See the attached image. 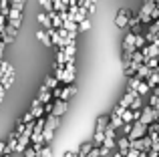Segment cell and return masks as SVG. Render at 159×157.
<instances>
[{
    "label": "cell",
    "mask_w": 159,
    "mask_h": 157,
    "mask_svg": "<svg viewBox=\"0 0 159 157\" xmlns=\"http://www.w3.org/2000/svg\"><path fill=\"white\" fill-rule=\"evenodd\" d=\"M109 153H111V151H109L105 145H101V147H99V155H101V157H107Z\"/></svg>",
    "instance_id": "obj_45"
},
{
    "label": "cell",
    "mask_w": 159,
    "mask_h": 157,
    "mask_svg": "<svg viewBox=\"0 0 159 157\" xmlns=\"http://www.w3.org/2000/svg\"><path fill=\"white\" fill-rule=\"evenodd\" d=\"M103 145H105L109 151H113V149L117 147V137H109V135H105V141H103Z\"/></svg>",
    "instance_id": "obj_25"
},
{
    "label": "cell",
    "mask_w": 159,
    "mask_h": 157,
    "mask_svg": "<svg viewBox=\"0 0 159 157\" xmlns=\"http://www.w3.org/2000/svg\"><path fill=\"white\" fill-rule=\"evenodd\" d=\"M57 65H65L66 63V55H65V51L62 48H58V52H57V61H54Z\"/></svg>",
    "instance_id": "obj_32"
},
{
    "label": "cell",
    "mask_w": 159,
    "mask_h": 157,
    "mask_svg": "<svg viewBox=\"0 0 159 157\" xmlns=\"http://www.w3.org/2000/svg\"><path fill=\"white\" fill-rule=\"evenodd\" d=\"M151 93V87L147 85V81H141L139 87H137V95H141V97H145V95Z\"/></svg>",
    "instance_id": "obj_20"
},
{
    "label": "cell",
    "mask_w": 159,
    "mask_h": 157,
    "mask_svg": "<svg viewBox=\"0 0 159 157\" xmlns=\"http://www.w3.org/2000/svg\"><path fill=\"white\" fill-rule=\"evenodd\" d=\"M52 91V97L54 99H61V91H62V83H61V85H58V87H54V89H51Z\"/></svg>",
    "instance_id": "obj_42"
},
{
    "label": "cell",
    "mask_w": 159,
    "mask_h": 157,
    "mask_svg": "<svg viewBox=\"0 0 159 157\" xmlns=\"http://www.w3.org/2000/svg\"><path fill=\"white\" fill-rule=\"evenodd\" d=\"M66 111H69V103L62 101V99H54L52 101V115L57 117H65Z\"/></svg>",
    "instance_id": "obj_1"
},
{
    "label": "cell",
    "mask_w": 159,
    "mask_h": 157,
    "mask_svg": "<svg viewBox=\"0 0 159 157\" xmlns=\"http://www.w3.org/2000/svg\"><path fill=\"white\" fill-rule=\"evenodd\" d=\"M93 145L95 147H101L103 145V141H105V131H93Z\"/></svg>",
    "instance_id": "obj_15"
},
{
    "label": "cell",
    "mask_w": 159,
    "mask_h": 157,
    "mask_svg": "<svg viewBox=\"0 0 159 157\" xmlns=\"http://www.w3.org/2000/svg\"><path fill=\"white\" fill-rule=\"evenodd\" d=\"M62 28H66L69 32H79V24L75 22V20H62Z\"/></svg>",
    "instance_id": "obj_22"
},
{
    "label": "cell",
    "mask_w": 159,
    "mask_h": 157,
    "mask_svg": "<svg viewBox=\"0 0 159 157\" xmlns=\"http://www.w3.org/2000/svg\"><path fill=\"white\" fill-rule=\"evenodd\" d=\"M0 61H2V59H0Z\"/></svg>",
    "instance_id": "obj_53"
},
{
    "label": "cell",
    "mask_w": 159,
    "mask_h": 157,
    "mask_svg": "<svg viewBox=\"0 0 159 157\" xmlns=\"http://www.w3.org/2000/svg\"><path fill=\"white\" fill-rule=\"evenodd\" d=\"M149 107H153L155 111H159V93H149V103H147Z\"/></svg>",
    "instance_id": "obj_21"
},
{
    "label": "cell",
    "mask_w": 159,
    "mask_h": 157,
    "mask_svg": "<svg viewBox=\"0 0 159 157\" xmlns=\"http://www.w3.org/2000/svg\"><path fill=\"white\" fill-rule=\"evenodd\" d=\"M151 18H153V20H157V18H159V8H157V6L151 10Z\"/></svg>",
    "instance_id": "obj_48"
},
{
    "label": "cell",
    "mask_w": 159,
    "mask_h": 157,
    "mask_svg": "<svg viewBox=\"0 0 159 157\" xmlns=\"http://www.w3.org/2000/svg\"><path fill=\"white\" fill-rule=\"evenodd\" d=\"M62 157H77V151H65Z\"/></svg>",
    "instance_id": "obj_49"
},
{
    "label": "cell",
    "mask_w": 159,
    "mask_h": 157,
    "mask_svg": "<svg viewBox=\"0 0 159 157\" xmlns=\"http://www.w3.org/2000/svg\"><path fill=\"white\" fill-rule=\"evenodd\" d=\"M52 101H54V99H52ZM52 101H51V103H44V105H43L44 117H47V115H51V113H52Z\"/></svg>",
    "instance_id": "obj_41"
},
{
    "label": "cell",
    "mask_w": 159,
    "mask_h": 157,
    "mask_svg": "<svg viewBox=\"0 0 159 157\" xmlns=\"http://www.w3.org/2000/svg\"><path fill=\"white\" fill-rule=\"evenodd\" d=\"M145 44H147V40H145V34L141 32V34H135V47L137 48H143Z\"/></svg>",
    "instance_id": "obj_29"
},
{
    "label": "cell",
    "mask_w": 159,
    "mask_h": 157,
    "mask_svg": "<svg viewBox=\"0 0 159 157\" xmlns=\"http://www.w3.org/2000/svg\"><path fill=\"white\" fill-rule=\"evenodd\" d=\"M125 157H139V149H133V147H129V151L125 153Z\"/></svg>",
    "instance_id": "obj_44"
},
{
    "label": "cell",
    "mask_w": 159,
    "mask_h": 157,
    "mask_svg": "<svg viewBox=\"0 0 159 157\" xmlns=\"http://www.w3.org/2000/svg\"><path fill=\"white\" fill-rule=\"evenodd\" d=\"M121 117H123V123H133V109H125L123 111V115H121Z\"/></svg>",
    "instance_id": "obj_30"
},
{
    "label": "cell",
    "mask_w": 159,
    "mask_h": 157,
    "mask_svg": "<svg viewBox=\"0 0 159 157\" xmlns=\"http://www.w3.org/2000/svg\"><path fill=\"white\" fill-rule=\"evenodd\" d=\"M12 8H18V10H24V0H10Z\"/></svg>",
    "instance_id": "obj_37"
},
{
    "label": "cell",
    "mask_w": 159,
    "mask_h": 157,
    "mask_svg": "<svg viewBox=\"0 0 159 157\" xmlns=\"http://www.w3.org/2000/svg\"><path fill=\"white\" fill-rule=\"evenodd\" d=\"M129 10L127 8H121L119 12H117V16H115V24H117V28H127V24H129Z\"/></svg>",
    "instance_id": "obj_2"
},
{
    "label": "cell",
    "mask_w": 159,
    "mask_h": 157,
    "mask_svg": "<svg viewBox=\"0 0 159 157\" xmlns=\"http://www.w3.org/2000/svg\"><path fill=\"white\" fill-rule=\"evenodd\" d=\"M143 105H145V103H143V97H141V95H137V97L131 101L129 109H133V111H135V109H143Z\"/></svg>",
    "instance_id": "obj_24"
},
{
    "label": "cell",
    "mask_w": 159,
    "mask_h": 157,
    "mask_svg": "<svg viewBox=\"0 0 159 157\" xmlns=\"http://www.w3.org/2000/svg\"><path fill=\"white\" fill-rule=\"evenodd\" d=\"M79 30H91V20L89 18H85V20H81V22H79Z\"/></svg>",
    "instance_id": "obj_35"
},
{
    "label": "cell",
    "mask_w": 159,
    "mask_h": 157,
    "mask_svg": "<svg viewBox=\"0 0 159 157\" xmlns=\"http://www.w3.org/2000/svg\"><path fill=\"white\" fill-rule=\"evenodd\" d=\"M109 125H111L113 129H121V125H123V117L111 113V115H109Z\"/></svg>",
    "instance_id": "obj_12"
},
{
    "label": "cell",
    "mask_w": 159,
    "mask_h": 157,
    "mask_svg": "<svg viewBox=\"0 0 159 157\" xmlns=\"http://www.w3.org/2000/svg\"><path fill=\"white\" fill-rule=\"evenodd\" d=\"M14 77H16V71H14V67H10V71L6 73V77L2 78V83H0V85H2L4 89H10L12 83H14Z\"/></svg>",
    "instance_id": "obj_8"
},
{
    "label": "cell",
    "mask_w": 159,
    "mask_h": 157,
    "mask_svg": "<svg viewBox=\"0 0 159 157\" xmlns=\"http://www.w3.org/2000/svg\"><path fill=\"white\" fill-rule=\"evenodd\" d=\"M43 85H44V87H48V89H54V87L61 85V81H58V78L54 77V75H47V77H44V83H43Z\"/></svg>",
    "instance_id": "obj_18"
},
{
    "label": "cell",
    "mask_w": 159,
    "mask_h": 157,
    "mask_svg": "<svg viewBox=\"0 0 159 157\" xmlns=\"http://www.w3.org/2000/svg\"><path fill=\"white\" fill-rule=\"evenodd\" d=\"M32 147H34V153L39 155V151H40V149L44 147V143H32Z\"/></svg>",
    "instance_id": "obj_46"
},
{
    "label": "cell",
    "mask_w": 159,
    "mask_h": 157,
    "mask_svg": "<svg viewBox=\"0 0 159 157\" xmlns=\"http://www.w3.org/2000/svg\"><path fill=\"white\" fill-rule=\"evenodd\" d=\"M22 155H24V157H36V153H34V147H32V145H28L26 149L22 151Z\"/></svg>",
    "instance_id": "obj_39"
},
{
    "label": "cell",
    "mask_w": 159,
    "mask_h": 157,
    "mask_svg": "<svg viewBox=\"0 0 159 157\" xmlns=\"http://www.w3.org/2000/svg\"><path fill=\"white\" fill-rule=\"evenodd\" d=\"M51 2H52V8L57 12H62V10H66V8H69L65 2H62V0H51Z\"/></svg>",
    "instance_id": "obj_28"
},
{
    "label": "cell",
    "mask_w": 159,
    "mask_h": 157,
    "mask_svg": "<svg viewBox=\"0 0 159 157\" xmlns=\"http://www.w3.org/2000/svg\"><path fill=\"white\" fill-rule=\"evenodd\" d=\"M20 121H22V123H30V121H34V115L30 113V109H28L26 113H24V117L20 119Z\"/></svg>",
    "instance_id": "obj_40"
},
{
    "label": "cell",
    "mask_w": 159,
    "mask_h": 157,
    "mask_svg": "<svg viewBox=\"0 0 159 157\" xmlns=\"http://www.w3.org/2000/svg\"><path fill=\"white\" fill-rule=\"evenodd\" d=\"M143 125H149V123L153 121V107L149 105H143V109H141V119H139Z\"/></svg>",
    "instance_id": "obj_3"
},
{
    "label": "cell",
    "mask_w": 159,
    "mask_h": 157,
    "mask_svg": "<svg viewBox=\"0 0 159 157\" xmlns=\"http://www.w3.org/2000/svg\"><path fill=\"white\" fill-rule=\"evenodd\" d=\"M131 129H133V123H123L121 125V135H129Z\"/></svg>",
    "instance_id": "obj_36"
},
{
    "label": "cell",
    "mask_w": 159,
    "mask_h": 157,
    "mask_svg": "<svg viewBox=\"0 0 159 157\" xmlns=\"http://www.w3.org/2000/svg\"><path fill=\"white\" fill-rule=\"evenodd\" d=\"M30 113L34 115V119H39V117H44V111H43V105H39V107H30Z\"/></svg>",
    "instance_id": "obj_31"
},
{
    "label": "cell",
    "mask_w": 159,
    "mask_h": 157,
    "mask_svg": "<svg viewBox=\"0 0 159 157\" xmlns=\"http://www.w3.org/2000/svg\"><path fill=\"white\" fill-rule=\"evenodd\" d=\"M48 16H51L52 28H61L62 26V18H61V14H58L57 10H51V12H48Z\"/></svg>",
    "instance_id": "obj_17"
},
{
    "label": "cell",
    "mask_w": 159,
    "mask_h": 157,
    "mask_svg": "<svg viewBox=\"0 0 159 157\" xmlns=\"http://www.w3.org/2000/svg\"><path fill=\"white\" fill-rule=\"evenodd\" d=\"M43 141L51 145V143L54 141V129H51V127L44 125V129H43Z\"/></svg>",
    "instance_id": "obj_16"
},
{
    "label": "cell",
    "mask_w": 159,
    "mask_h": 157,
    "mask_svg": "<svg viewBox=\"0 0 159 157\" xmlns=\"http://www.w3.org/2000/svg\"><path fill=\"white\" fill-rule=\"evenodd\" d=\"M4 97H6V89H4L2 85H0V105H2V101H4Z\"/></svg>",
    "instance_id": "obj_47"
},
{
    "label": "cell",
    "mask_w": 159,
    "mask_h": 157,
    "mask_svg": "<svg viewBox=\"0 0 159 157\" xmlns=\"http://www.w3.org/2000/svg\"><path fill=\"white\" fill-rule=\"evenodd\" d=\"M14 131H16V133H22V131H24V123L22 121H20V119H18V121H16V125H14Z\"/></svg>",
    "instance_id": "obj_43"
},
{
    "label": "cell",
    "mask_w": 159,
    "mask_h": 157,
    "mask_svg": "<svg viewBox=\"0 0 159 157\" xmlns=\"http://www.w3.org/2000/svg\"><path fill=\"white\" fill-rule=\"evenodd\" d=\"M0 40H2V32H0Z\"/></svg>",
    "instance_id": "obj_52"
},
{
    "label": "cell",
    "mask_w": 159,
    "mask_h": 157,
    "mask_svg": "<svg viewBox=\"0 0 159 157\" xmlns=\"http://www.w3.org/2000/svg\"><path fill=\"white\" fill-rule=\"evenodd\" d=\"M111 157H125V155H123V153H121V151H119V149H115V153H113Z\"/></svg>",
    "instance_id": "obj_51"
},
{
    "label": "cell",
    "mask_w": 159,
    "mask_h": 157,
    "mask_svg": "<svg viewBox=\"0 0 159 157\" xmlns=\"http://www.w3.org/2000/svg\"><path fill=\"white\" fill-rule=\"evenodd\" d=\"M39 4L43 6V10H44V12H51V10H54L51 0H39Z\"/></svg>",
    "instance_id": "obj_33"
},
{
    "label": "cell",
    "mask_w": 159,
    "mask_h": 157,
    "mask_svg": "<svg viewBox=\"0 0 159 157\" xmlns=\"http://www.w3.org/2000/svg\"><path fill=\"white\" fill-rule=\"evenodd\" d=\"M4 48H6V43L0 40V59H2V55H4Z\"/></svg>",
    "instance_id": "obj_50"
},
{
    "label": "cell",
    "mask_w": 159,
    "mask_h": 157,
    "mask_svg": "<svg viewBox=\"0 0 159 157\" xmlns=\"http://www.w3.org/2000/svg\"><path fill=\"white\" fill-rule=\"evenodd\" d=\"M36 97L40 99V103H43V105H44V103H51L52 99H54V97H52V91L48 89V87H44V85L39 89V95H36Z\"/></svg>",
    "instance_id": "obj_4"
},
{
    "label": "cell",
    "mask_w": 159,
    "mask_h": 157,
    "mask_svg": "<svg viewBox=\"0 0 159 157\" xmlns=\"http://www.w3.org/2000/svg\"><path fill=\"white\" fill-rule=\"evenodd\" d=\"M93 141H85V143H81L79 145V149H77V157H87L91 153V149H93Z\"/></svg>",
    "instance_id": "obj_7"
},
{
    "label": "cell",
    "mask_w": 159,
    "mask_h": 157,
    "mask_svg": "<svg viewBox=\"0 0 159 157\" xmlns=\"http://www.w3.org/2000/svg\"><path fill=\"white\" fill-rule=\"evenodd\" d=\"M10 67H12L10 63H6V61H0V83H2L4 77H6V73L10 71Z\"/></svg>",
    "instance_id": "obj_26"
},
{
    "label": "cell",
    "mask_w": 159,
    "mask_h": 157,
    "mask_svg": "<svg viewBox=\"0 0 159 157\" xmlns=\"http://www.w3.org/2000/svg\"><path fill=\"white\" fill-rule=\"evenodd\" d=\"M151 71H153V69H149V67H147V65H145V63H143V65H139V69H137V73H135V75H137V77H139V78H141V81H145V78H147L149 75H151Z\"/></svg>",
    "instance_id": "obj_14"
},
{
    "label": "cell",
    "mask_w": 159,
    "mask_h": 157,
    "mask_svg": "<svg viewBox=\"0 0 159 157\" xmlns=\"http://www.w3.org/2000/svg\"><path fill=\"white\" fill-rule=\"evenodd\" d=\"M36 18H39V22H40V24H43L44 30L52 28V22H51V16H48V12H40V14L36 16Z\"/></svg>",
    "instance_id": "obj_11"
},
{
    "label": "cell",
    "mask_w": 159,
    "mask_h": 157,
    "mask_svg": "<svg viewBox=\"0 0 159 157\" xmlns=\"http://www.w3.org/2000/svg\"><path fill=\"white\" fill-rule=\"evenodd\" d=\"M129 147H131V141H129L127 135H121V137H117V149H119L123 155L129 151Z\"/></svg>",
    "instance_id": "obj_5"
},
{
    "label": "cell",
    "mask_w": 159,
    "mask_h": 157,
    "mask_svg": "<svg viewBox=\"0 0 159 157\" xmlns=\"http://www.w3.org/2000/svg\"><path fill=\"white\" fill-rule=\"evenodd\" d=\"M8 18H22V10H18V8H12V6H10Z\"/></svg>",
    "instance_id": "obj_34"
},
{
    "label": "cell",
    "mask_w": 159,
    "mask_h": 157,
    "mask_svg": "<svg viewBox=\"0 0 159 157\" xmlns=\"http://www.w3.org/2000/svg\"><path fill=\"white\" fill-rule=\"evenodd\" d=\"M109 125V115H99L95 121V131H105Z\"/></svg>",
    "instance_id": "obj_10"
},
{
    "label": "cell",
    "mask_w": 159,
    "mask_h": 157,
    "mask_svg": "<svg viewBox=\"0 0 159 157\" xmlns=\"http://www.w3.org/2000/svg\"><path fill=\"white\" fill-rule=\"evenodd\" d=\"M145 81H147V85L151 87V89H153V87H157L159 85V73L157 71H151V75L145 78Z\"/></svg>",
    "instance_id": "obj_23"
},
{
    "label": "cell",
    "mask_w": 159,
    "mask_h": 157,
    "mask_svg": "<svg viewBox=\"0 0 159 157\" xmlns=\"http://www.w3.org/2000/svg\"><path fill=\"white\" fill-rule=\"evenodd\" d=\"M47 127H51V129L57 131L58 127H61V117H57V115H47Z\"/></svg>",
    "instance_id": "obj_13"
},
{
    "label": "cell",
    "mask_w": 159,
    "mask_h": 157,
    "mask_svg": "<svg viewBox=\"0 0 159 157\" xmlns=\"http://www.w3.org/2000/svg\"><path fill=\"white\" fill-rule=\"evenodd\" d=\"M36 157H52V147L48 145V143H44V147L39 151V155Z\"/></svg>",
    "instance_id": "obj_27"
},
{
    "label": "cell",
    "mask_w": 159,
    "mask_h": 157,
    "mask_svg": "<svg viewBox=\"0 0 159 157\" xmlns=\"http://www.w3.org/2000/svg\"><path fill=\"white\" fill-rule=\"evenodd\" d=\"M8 24L20 30V24H22V18H8Z\"/></svg>",
    "instance_id": "obj_38"
},
{
    "label": "cell",
    "mask_w": 159,
    "mask_h": 157,
    "mask_svg": "<svg viewBox=\"0 0 159 157\" xmlns=\"http://www.w3.org/2000/svg\"><path fill=\"white\" fill-rule=\"evenodd\" d=\"M36 38H39L40 43L44 44V47H48V48L52 47V40H51V36H48V32L44 30V28H40V30H36Z\"/></svg>",
    "instance_id": "obj_9"
},
{
    "label": "cell",
    "mask_w": 159,
    "mask_h": 157,
    "mask_svg": "<svg viewBox=\"0 0 159 157\" xmlns=\"http://www.w3.org/2000/svg\"><path fill=\"white\" fill-rule=\"evenodd\" d=\"M28 145H30V137H26V135H18V143H16L14 153H22Z\"/></svg>",
    "instance_id": "obj_6"
},
{
    "label": "cell",
    "mask_w": 159,
    "mask_h": 157,
    "mask_svg": "<svg viewBox=\"0 0 159 157\" xmlns=\"http://www.w3.org/2000/svg\"><path fill=\"white\" fill-rule=\"evenodd\" d=\"M139 83H141V78L137 77V75L129 77V78H127V89H129V91H137V87H139Z\"/></svg>",
    "instance_id": "obj_19"
}]
</instances>
